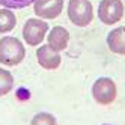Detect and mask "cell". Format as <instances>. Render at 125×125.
I'll use <instances>...</instances> for the list:
<instances>
[{
    "label": "cell",
    "mask_w": 125,
    "mask_h": 125,
    "mask_svg": "<svg viewBox=\"0 0 125 125\" xmlns=\"http://www.w3.org/2000/svg\"><path fill=\"white\" fill-rule=\"evenodd\" d=\"M17 27V15L12 9L2 8L0 9V33H9Z\"/></svg>",
    "instance_id": "obj_10"
},
{
    "label": "cell",
    "mask_w": 125,
    "mask_h": 125,
    "mask_svg": "<svg viewBox=\"0 0 125 125\" xmlns=\"http://www.w3.org/2000/svg\"><path fill=\"white\" fill-rule=\"evenodd\" d=\"M65 6V0H35L33 11L38 18L54 20L62 14Z\"/></svg>",
    "instance_id": "obj_6"
},
{
    "label": "cell",
    "mask_w": 125,
    "mask_h": 125,
    "mask_svg": "<svg viewBox=\"0 0 125 125\" xmlns=\"http://www.w3.org/2000/svg\"><path fill=\"white\" fill-rule=\"evenodd\" d=\"M101 125H112V124H101Z\"/></svg>",
    "instance_id": "obj_14"
},
{
    "label": "cell",
    "mask_w": 125,
    "mask_h": 125,
    "mask_svg": "<svg viewBox=\"0 0 125 125\" xmlns=\"http://www.w3.org/2000/svg\"><path fill=\"white\" fill-rule=\"evenodd\" d=\"M30 125H57V119L48 112H39L32 118Z\"/></svg>",
    "instance_id": "obj_12"
},
{
    "label": "cell",
    "mask_w": 125,
    "mask_h": 125,
    "mask_svg": "<svg viewBox=\"0 0 125 125\" xmlns=\"http://www.w3.org/2000/svg\"><path fill=\"white\" fill-rule=\"evenodd\" d=\"M26 57L24 44L15 36L0 38V63L5 66H17Z\"/></svg>",
    "instance_id": "obj_1"
},
{
    "label": "cell",
    "mask_w": 125,
    "mask_h": 125,
    "mask_svg": "<svg viewBox=\"0 0 125 125\" xmlns=\"http://www.w3.org/2000/svg\"><path fill=\"white\" fill-rule=\"evenodd\" d=\"M92 98L96 104L100 105H110L116 101L118 96V86H116L115 80L110 77H100L96 78L92 89H91Z\"/></svg>",
    "instance_id": "obj_3"
},
{
    "label": "cell",
    "mask_w": 125,
    "mask_h": 125,
    "mask_svg": "<svg viewBox=\"0 0 125 125\" xmlns=\"http://www.w3.org/2000/svg\"><path fill=\"white\" fill-rule=\"evenodd\" d=\"M98 20L105 26L118 24L125 15V6L122 0H101L98 5Z\"/></svg>",
    "instance_id": "obj_5"
},
{
    "label": "cell",
    "mask_w": 125,
    "mask_h": 125,
    "mask_svg": "<svg viewBox=\"0 0 125 125\" xmlns=\"http://www.w3.org/2000/svg\"><path fill=\"white\" fill-rule=\"evenodd\" d=\"M35 0H0V6L8 9H23L30 5H33Z\"/></svg>",
    "instance_id": "obj_13"
},
{
    "label": "cell",
    "mask_w": 125,
    "mask_h": 125,
    "mask_svg": "<svg viewBox=\"0 0 125 125\" xmlns=\"http://www.w3.org/2000/svg\"><path fill=\"white\" fill-rule=\"evenodd\" d=\"M69 32L63 26H54L48 30V36H47V45L53 48L57 53H62L63 50L68 48L69 44Z\"/></svg>",
    "instance_id": "obj_8"
},
{
    "label": "cell",
    "mask_w": 125,
    "mask_h": 125,
    "mask_svg": "<svg viewBox=\"0 0 125 125\" xmlns=\"http://www.w3.org/2000/svg\"><path fill=\"white\" fill-rule=\"evenodd\" d=\"M107 47L112 53L125 56V26L115 27L107 35Z\"/></svg>",
    "instance_id": "obj_9"
},
{
    "label": "cell",
    "mask_w": 125,
    "mask_h": 125,
    "mask_svg": "<svg viewBox=\"0 0 125 125\" xmlns=\"http://www.w3.org/2000/svg\"><path fill=\"white\" fill-rule=\"evenodd\" d=\"M36 60H38V65L41 68L53 71V69H57L60 66L62 56H60V53L54 51L45 44V45H39L36 48Z\"/></svg>",
    "instance_id": "obj_7"
},
{
    "label": "cell",
    "mask_w": 125,
    "mask_h": 125,
    "mask_svg": "<svg viewBox=\"0 0 125 125\" xmlns=\"http://www.w3.org/2000/svg\"><path fill=\"white\" fill-rule=\"evenodd\" d=\"M68 20L77 27H86L94 21V5L91 0H68Z\"/></svg>",
    "instance_id": "obj_2"
},
{
    "label": "cell",
    "mask_w": 125,
    "mask_h": 125,
    "mask_svg": "<svg viewBox=\"0 0 125 125\" xmlns=\"http://www.w3.org/2000/svg\"><path fill=\"white\" fill-rule=\"evenodd\" d=\"M14 89V75L5 68H0V96L8 95Z\"/></svg>",
    "instance_id": "obj_11"
},
{
    "label": "cell",
    "mask_w": 125,
    "mask_h": 125,
    "mask_svg": "<svg viewBox=\"0 0 125 125\" xmlns=\"http://www.w3.org/2000/svg\"><path fill=\"white\" fill-rule=\"evenodd\" d=\"M48 33V24L45 20L33 17V18L26 20L23 26V38L24 42L30 47H39L42 41L47 38Z\"/></svg>",
    "instance_id": "obj_4"
}]
</instances>
